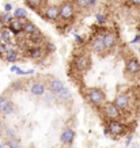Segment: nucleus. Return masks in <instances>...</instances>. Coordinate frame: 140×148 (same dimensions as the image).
I'll return each mask as SVG.
<instances>
[{"instance_id":"35","label":"nucleus","mask_w":140,"mask_h":148,"mask_svg":"<svg viewBox=\"0 0 140 148\" xmlns=\"http://www.w3.org/2000/svg\"><path fill=\"white\" fill-rule=\"evenodd\" d=\"M75 40L79 41V44H82V42H83V38H82L80 36H78V34H75Z\"/></svg>"},{"instance_id":"30","label":"nucleus","mask_w":140,"mask_h":148,"mask_svg":"<svg viewBox=\"0 0 140 148\" xmlns=\"http://www.w3.org/2000/svg\"><path fill=\"white\" fill-rule=\"evenodd\" d=\"M105 21H106V16H105L104 14H97V22L100 23H105Z\"/></svg>"},{"instance_id":"7","label":"nucleus","mask_w":140,"mask_h":148,"mask_svg":"<svg viewBox=\"0 0 140 148\" xmlns=\"http://www.w3.org/2000/svg\"><path fill=\"white\" fill-rule=\"evenodd\" d=\"M26 22H27L26 18H23V19H15L14 18L12 21L8 23V30L11 33H14V34L19 36V34H22L23 33V26H25V23Z\"/></svg>"},{"instance_id":"40","label":"nucleus","mask_w":140,"mask_h":148,"mask_svg":"<svg viewBox=\"0 0 140 148\" xmlns=\"http://www.w3.org/2000/svg\"><path fill=\"white\" fill-rule=\"evenodd\" d=\"M0 148H5V145H4V144H1V145H0Z\"/></svg>"},{"instance_id":"18","label":"nucleus","mask_w":140,"mask_h":148,"mask_svg":"<svg viewBox=\"0 0 140 148\" xmlns=\"http://www.w3.org/2000/svg\"><path fill=\"white\" fill-rule=\"evenodd\" d=\"M23 33L25 34H27V36H34V34H38V27L34 25L33 22H30V21H27L26 23H25V26H23Z\"/></svg>"},{"instance_id":"5","label":"nucleus","mask_w":140,"mask_h":148,"mask_svg":"<svg viewBox=\"0 0 140 148\" xmlns=\"http://www.w3.org/2000/svg\"><path fill=\"white\" fill-rule=\"evenodd\" d=\"M75 15V7H73L72 3H63L60 5V18L64 19V21H69V19L73 18Z\"/></svg>"},{"instance_id":"15","label":"nucleus","mask_w":140,"mask_h":148,"mask_svg":"<svg viewBox=\"0 0 140 148\" xmlns=\"http://www.w3.org/2000/svg\"><path fill=\"white\" fill-rule=\"evenodd\" d=\"M104 41H105V48H106V52L112 50L114 46H116V36H114V33L108 32L104 36Z\"/></svg>"},{"instance_id":"28","label":"nucleus","mask_w":140,"mask_h":148,"mask_svg":"<svg viewBox=\"0 0 140 148\" xmlns=\"http://www.w3.org/2000/svg\"><path fill=\"white\" fill-rule=\"evenodd\" d=\"M7 52H8L7 45H5V44H3V42H0V57H5Z\"/></svg>"},{"instance_id":"24","label":"nucleus","mask_w":140,"mask_h":148,"mask_svg":"<svg viewBox=\"0 0 140 148\" xmlns=\"http://www.w3.org/2000/svg\"><path fill=\"white\" fill-rule=\"evenodd\" d=\"M23 86H25V83H23L22 80H15V82H12V84H11V88H12L14 91H18V90H22Z\"/></svg>"},{"instance_id":"6","label":"nucleus","mask_w":140,"mask_h":148,"mask_svg":"<svg viewBox=\"0 0 140 148\" xmlns=\"http://www.w3.org/2000/svg\"><path fill=\"white\" fill-rule=\"evenodd\" d=\"M64 87H65L64 83L60 80V79H57V77H49V79L46 80V88H48L50 92H53L54 95L57 94V92H60Z\"/></svg>"},{"instance_id":"23","label":"nucleus","mask_w":140,"mask_h":148,"mask_svg":"<svg viewBox=\"0 0 140 148\" xmlns=\"http://www.w3.org/2000/svg\"><path fill=\"white\" fill-rule=\"evenodd\" d=\"M26 4L32 10H38L42 4V0H26Z\"/></svg>"},{"instance_id":"39","label":"nucleus","mask_w":140,"mask_h":148,"mask_svg":"<svg viewBox=\"0 0 140 148\" xmlns=\"http://www.w3.org/2000/svg\"><path fill=\"white\" fill-rule=\"evenodd\" d=\"M137 34H139V36H140V26L137 27Z\"/></svg>"},{"instance_id":"36","label":"nucleus","mask_w":140,"mask_h":148,"mask_svg":"<svg viewBox=\"0 0 140 148\" xmlns=\"http://www.w3.org/2000/svg\"><path fill=\"white\" fill-rule=\"evenodd\" d=\"M139 41H140V36H139V34H137V36H136L135 38H133V41H132V42H133V44H137Z\"/></svg>"},{"instance_id":"33","label":"nucleus","mask_w":140,"mask_h":148,"mask_svg":"<svg viewBox=\"0 0 140 148\" xmlns=\"http://www.w3.org/2000/svg\"><path fill=\"white\" fill-rule=\"evenodd\" d=\"M46 46H48V49H49V52H53L54 50V46L50 44V42H46Z\"/></svg>"},{"instance_id":"4","label":"nucleus","mask_w":140,"mask_h":148,"mask_svg":"<svg viewBox=\"0 0 140 148\" xmlns=\"http://www.w3.org/2000/svg\"><path fill=\"white\" fill-rule=\"evenodd\" d=\"M15 112H16V106L10 101V98L1 95L0 97V114H3V116H12Z\"/></svg>"},{"instance_id":"21","label":"nucleus","mask_w":140,"mask_h":148,"mask_svg":"<svg viewBox=\"0 0 140 148\" xmlns=\"http://www.w3.org/2000/svg\"><path fill=\"white\" fill-rule=\"evenodd\" d=\"M5 145L8 148H22V145H21V141H19L16 137H14V139H7V143H5Z\"/></svg>"},{"instance_id":"13","label":"nucleus","mask_w":140,"mask_h":148,"mask_svg":"<svg viewBox=\"0 0 140 148\" xmlns=\"http://www.w3.org/2000/svg\"><path fill=\"white\" fill-rule=\"evenodd\" d=\"M125 69H127V72L131 73V75L139 73L140 72V61L136 57H129L127 60V64H125Z\"/></svg>"},{"instance_id":"3","label":"nucleus","mask_w":140,"mask_h":148,"mask_svg":"<svg viewBox=\"0 0 140 148\" xmlns=\"http://www.w3.org/2000/svg\"><path fill=\"white\" fill-rule=\"evenodd\" d=\"M105 132L106 133L110 132L113 136L117 137V136H121L125 133V125L120 120H110V121H108V128H106Z\"/></svg>"},{"instance_id":"17","label":"nucleus","mask_w":140,"mask_h":148,"mask_svg":"<svg viewBox=\"0 0 140 148\" xmlns=\"http://www.w3.org/2000/svg\"><path fill=\"white\" fill-rule=\"evenodd\" d=\"M71 97H72V95H71V91L68 90L67 87H64L60 92L56 94V101H59V102H61V103H67L68 101H71Z\"/></svg>"},{"instance_id":"1","label":"nucleus","mask_w":140,"mask_h":148,"mask_svg":"<svg viewBox=\"0 0 140 148\" xmlns=\"http://www.w3.org/2000/svg\"><path fill=\"white\" fill-rule=\"evenodd\" d=\"M86 98H87V101H89L91 105H94V106H97V108H102L105 103H106L105 92L101 90V88H97V87L87 88Z\"/></svg>"},{"instance_id":"34","label":"nucleus","mask_w":140,"mask_h":148,"mask_svg":"<svg viewBox=\"0 0 140 148\" xmlns=\"http://www.w3.org/2000/svg\"><path fill=\"white\" fill-rule=\"evenodd\" d=\"M4 27H5V23H4V21H3V19L0 18V32H1V30H3Z\"/></svg>"},{"instance_id":"11","label":"nucleus","mask_w":140,"mask_h":148,"mask_svg":"<svg viewBox=\"0 0 140 148\" xmlns=\"http://www.w3.org/2000/svg\"><path fill=\"white\" fill-rule=\"evenodd\" d=\"M91 65V60L89 56H86V54H82V56H79V57L76 58V61H75V67H76L78 71H82L84 72L87 71L89 68H90Z\"/></svg>"},{"instance_id":"8","label":"nucleus","mask_w":140,"mask_h":148,"mask_svg":"<svg viewBox=\"0 0 140 148\" xmlns=\"http://www.w3.org/2000/svg\"><path fill=\"white\" fill-rule=\"evenodd\" d=\"M114 103H116V106H117L121 112L124 110H128L129 109V105H131V98H129V95L125 94V92H122V94H118L114 99Z\"/></svg>"},{"instance_id":"2","label":"nucleus","mask_w":140,"mask_h":148,"mask_svg":"<svg viewBox=\"0 0 140 148\" xmlns=\"http://www.w3.org/2000/svg\"><path fill=\"white\" fill-rule=\"evenodd\" d=\"M102 113H104V116L108 118V121L110 120H118L120 117H121V110L116 106V103L114 102H106L102 106Z\"/></svg>"},{"instance_id":"32","label":"nucleus","mask_w":140,"mask_h":148,"mask_svg":"<svg viewBox=\"0 0 140 148\" xmlns=\"http://www.w3.org/2000/svg\"><path fill=\"white\" fill-rule=\"evenodd\" d=\"M4 10H5V12H10V11L12 10V5L10 4V3H7V4L4 5Z\"/></svg>"},{"instance_id":"27","label":"nucleus","mask_w":140,"mask_h":148,"mask_svg":"<svg viewBox=\"0 0 140 148\" xmlns=\"http://www.w3.org/2000/svg\"><path fill=\"white\" fill-rule=\"evenodd\" d=\"M76 4L80 8H87V7H90V0H76Z\"/></svg>"},{"instance_id":"10","label":"nucleus","mask_w":140,"mask_h":148,"mask_svg":"<svg viewBox=\"0 0 140 148\" xmlns=\"http://www.w3.org/2000/svg\"><path fill=\"white\" fill-rule=\"evenodd\" d=\"M44 15H45L46 19H49L52 22H56L60 18V7H57V5H48L44 10Z\"/></svg>"},{"instance_id":"12","label":"nucleus","mask_w":140,"mask_h":148,"mask_svg":"<svg viewBox=\"0 0 140 148\" xmlns=\"http://www.w3.org/2000/svg\"><path fill=\"white\" fill-rule=\"evenodd\" d=\"M91 49L94 50L95 53L98 54H104L106 52V48H105V41H104V36H98L95 37L93 42H91Z\"/></svg>"},{"instance_id":"26","label":"nucleus","mask_w":140,"mask_h":148,"mask_svg":"<svg viewBox=\"0 0 140 148\" xmlns=\"http://www.w3.org/2000/svg\"><path fill=\"white\" fill-rule=\"evenodd\" d=\"M0 18L3 19V21H4V23L5 25H8L10 22H11V21H12V16H11V15H10V12H4V14H1V15H0Z\"/></svg>"},{"instance_id":"37","label":"nucleus","mask_w":140,"mask_h":148,"mask_svg":"<svg viewBox=\"0 0 140 148\" xmlns=\"http://www.w3.org/2000/svg\"><path fill=\"white\" fill-rule=\"evenodd\" d=\"M18 69H19V68L16 67V65H12V67H11V71H12V72H16Z\"/></svg>"},{"instance_id":"14","label":"nucleus","mask_w":140,"mask_h":148,"mask_svg":"<svg viewBox=\"0 0 140 148\" xmlns=\"http://www.w3.org/2000/svg\"><path fill=\"white\" fill-rule=\"evenodd\" d=\"M46 91V84L42 82H34L30 86V92L34 97H44Z\"/></svg>"},{"instance_id":"31","label":"nucleus","mask_w":140,"mask_h":148,"mask_svg":"<svg viewBox=\"0 0 140 148\" xmlns=\"http://www.w3.org/2000/svg\"><path fill=\"white\" fill-rule=\"evenodd\" d=\"M128 1L132 5H140V0H128Z\"/></svg>"},{"instance_id":"22","label":"nucleus","mask_w":140,"mask_h":148,"mask_svg":"<svg viewBox=\"0 0 140 148\" xmlns=\"http://www.w3.org/2000/svg\"><path fill=\"white\" fill-rule=\"evenodd\" d=\"M27 16V11L25 8H16L14 10V18L15 19H23Z\"/></svg>"},{"instance_id":"29","label":"nucleus","mask_w":140,"mask_h":148,"mask_svg":"<svg viewBox=\"0 0 140 148\" xmlns=\"http://www.w3.org/2000/svg\"><path fill=\"white\" fill-rule=\"evenodd\" d=\"M5 136H7V139H14L15 137V130L12 129V128H7V129L4 130Z\"/></svg>"},{"instance_id":"20","label":"nucleus","mask_w":140,"mask_h":148,"mask_svg":"<svg viewBox=\"0 0 140 148\" xmlns=\"http://www.w3.org/2000/svg\"><path fill=\"white\" fill-rule=\"evenodd\" d=\"M4 58L7 60V61H8V63H15V61H18L19 56H18V53H16L15 50L8 49V52H7V54H5Z\"/></svg>"},{"instance_id":"16","label":"nucleus","mask_w":140,"mask_h":148,"mask_svg":"<svg viewBox=\"0 0 140 148\" xmlns=\"http://www.w3.org/2000/svg\"><path fill=\"white\" fill-rule=\"evenodd\" d=\"M27 56L33 60H40L44 57V50L40 46H33L30 49H27Z\"/></svg>"},{"instance_id":"25","label":"nucleus","mask_w":140,"mask_h":148,"mask_svg":"<svg viewBox=\"0 0 140 148\" xmlns=\"http://www.w3.org/2000/svg\"><path fill=\"white\" fill-rule=\"evenodd\" d=\"M44 99H45V102L48 103H53L54 101H56V95L53 94V92H45V95H44Z\"/></svg>"},{"instance_id":"41","label":"nucleus","mask_w":140,"mask_h":148,"mask_svg":"<svg viewBox=\"0 0 140 148\" xmlns=\"http://www.w3.org/2000/svg\"><path fill=\"white\" fill-rule=\"evenodd\" d=\"M117 1H122V0H117Z\"/></svg>"},{"instance_id":"19","label":"nucleus","mask_w":140,"mask_h":148,"mask_svg":"<svg viewBox=\"0 0 140 148\" xmlns=\"http://www.w3.org/2000/svg\"><path fill=\"white\" fill-rule=\"evenodd\" d=\"M0 42H3L5 45L11 42V32H10V30L3 29V30L0 32Z\"/></svg>"},{"instance_id":"38","label":"nucleus","mask_w":140,"mask_h":148,"mask_svg":"<svg viewBox=\"0 0 140 148\" xmlns=\"http://www.w3.org/2000/svg\"><path fill=\"white\" fill-rule=\"evenodd\" d=\"M131 140H132V137H131V136H129V137H128V139H127V145H129V144H131Z\"/></svg>"},{"instance_id":"9","label":"nucleus","mask_w":140,"mask_h":148,"mask_svg":"<svg viewBox=\"0 0 140 148\" xmlns=\"http://www.w3.org/2000/svg\"><path fill=\"white\" fill-rule=\"evenodd\" d=\"M75 140V130L72 128H65V129L61 132V136H60V141L63 145H71Z\"/></svg>"}]
</instances>
